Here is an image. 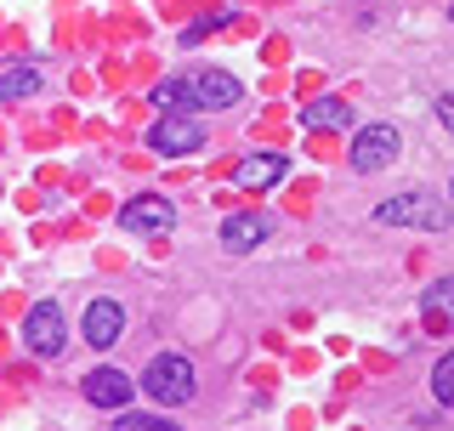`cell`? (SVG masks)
I'll return each mask as SVG.
<instances>
[{
	"label": "cell",
	"mask_w": 454,
	"mask_h": 431,
	"mask_svg": "<svg viewBox=\"0 0 454 431\" xmlns=\"http://www.w3.org/2000/svg\"><path fill=\"white\" fill-rule=\"evenodd\" d=\"M437 120H443V125H449V131H454V91L443 97V103H437Z\"/></svg>",
	"instance_id": "19"
},
{
	"label": "cell",
	"mask_w": 454,
	"mask_h": 431,
	"mask_svg": "<svg viewBox=\"0 0 454 431\" xmlns=\"http://www.w3.org/2000/svg\"><path fill=\"white\" fill-rule=\"evenodd\" d=\"M449 18H454V6H449Z\"/></svg>",
	"instance_id": "20"
},
{
	"label": "cell",
	"mask_w": 454,
	"mask_h": 431,
	"mask_svg": "<svg viewBox=\"0 0 454 431\" xmlns=\"http://www.w3.org/2000/svg\"><path fill=\"white\" fill-rule=\"evenodd\" d=\"M375 227H426V233H443L449 227V205L426 193H397L375 210Z\"/></svg>",
	"instance_id": "2"
},
{
	"label": "cell",
	"mask_w": 454,
	"mask_h": 431,
	"mask_svg": "<svg viewBox=\"0 0 454 431\" xmlns=\"http://www.w3.org/2000/svg\"><path fill=\"white\" fill-rule=\"evenodd\" d=\"M80 335H85V347L108 352L114 341L125 335V307H120V301H91V307H85V318H80Z\"/></svg>",
	"instance_id": "6"
},
{
	"label": "cell",
	"mask_w": 454,
	"mask_h": 431,
	"mask_svg": "<svg viewBox=\"0 0 454 431\" xmlns=\"http://www.w3.org/2000/svg\"><path fill=\"white\" fill-rule=\"evenodd\" d=\"M199 108V97H193V80H160L153 85V108Z\"/></svg>",
	"instance_id": "14"
},
{
	"label": "cell",
	"mask_w": 454,
	"mask_h": 431,
	"mask_svg": "<svg viewBox=\"0 0 454 431\" xmlns=\"http://www.w3.org/2000/svg\"><path fill=\"white\" fill-rule=\"evenodd\" d=\"M432 397H437L443 409H454V352L437 357V369H432Z\"/></svg>",
	"instance_id": "16"
},
{
	"label": "cell",
	"mask_w": 454,
	"mask_h": 431,
	"mask_svg": "<svg viewBox=\"0 0 454 431\" xmlns=\"http://www.w3.org/2000/svg\"><path fill=\"white\" fill-rule=\"evenodd\" d=\"M170 222H176V205L160 193H142L131 205H120V227H131V233H165Z\"/></svg>",
	"instance_id": "7"
},
{
	"label": "cell",
	"mask_w": 454,
	"mask_h": 431,
	"mask_svg": "<svg viewBox=\"0 0 454 431\" xmlns=\"http://www.w3.org/2000/svg\"><path fill=\"white\" fill-rule=\"evenodd\" d=\"M193 97H199V108H233L239 97H245V85L227 74V68H199V74H193Z\"/></svg>",
	"instance_id": "10"
},
{
	"label": "cell",
	"mask_w": 454,
	"mask_h": 431,
	"mask_svg": "<svg viewBox=\"0 0 454 431\" xmlns=\"http://www.w3.org/2000/svg\"><path fill=\"white\" fill-rule=\"evenodd\" d=\"M40 85H46V80H40V68H6V74H0V103H23V97H35L40 91Z\"/></svg>",
	"instance_id": "13"
},
{
	"label": "cell",
	"mask_w": 454,
	"mask_h": 431,
	"mask_svg": "<svg viewBox=\"0 0 454 431\" xmlns=\"http://www.w3.org/2000/svg\"><path fill=\"white\" fill-rule=\"evenodd\" d=\"M210 28H222V18H205V23H193V28H188V35H182V40H188V46H193V40H205Z\"/></svg>",
	"instance_id": "18"
},
{
	"label": "cell",
	"mask_w": 454,
	"mask_h": 431,
	"mask_svg": "<svg viewBox=\"0 0 454 431\" xmlns=\"http://www.w3.org/2000/svg\"><path fill=\"white\" fill-rule=\"evenodd\" d=\"M23 347L35 352V357H57V352L68 347L63 307H57V301H35V307H28V318H23Z\"/></svg>",
	"instance_id": "3"
},
{
	"label": "cell",
	"mask_w": 454,
	"mask_h": 431,
	"mask_svg": "<svg viewBox=\"0 0 454 431\" xmlns=\"http://www.w3.org/2000/svg\"><path fill=\"white\" fill-rule=\"evenodd\" d=\"M426 318H432V324H454V278H443V284L426 290Z\"/></svg>",
	"instance_id": "15"
},
{
	"label": "cell",
	"mask_w": 454,
	"mask_h": 431,
	"mask_svg": "<svg viewBox=\"0 0 454 431\" xmlns=\"http://www.w3.org/2000/svg\"><path fill=\"white\" fill-rule=\"evenodd\" d=\"M262 239H267V216H255V210H239V216H227V222H222V244L233 255H250Z\"/></svg>",
	"instance_id": "11"
},
{
	"label": "cell",
	"mask_w": 454,
	"mask_h": 431,
	"mask_svg": "<svg viewBox=\"0 0 454 431\" xmlns=\"http://www.w3.org/2000/svg\"><path fill=\"white\" fill-rule=\"evenodd\" d=\"M284 176H290V160H284V153H250V160L233 165V188H245V193H262Z\"/></svg>",
	"instance_id": "8"
},
{
	"label": "cell",
	"mask_w": 454,
	"mask_h": 431,
	"mask_svg": "<svg viewBox=\"0 0 454 431\" xmlns=\"http://www.w3.org/2000/svg\"><path fill=\"white\" fill-rule=\"evenodd\" d=\"M142 392H148L153 404H165V409L188 404L193 397V364L182 352H160L148 369H142Z\"/></svg>",
	"instance_id": "1"
},
{
	"label": "cell",
	"mask_w": 454,
	"mask_h": 431,
	"mask_svg": "<svg viewBox=\"0 0 454 431\" xmlns=\"http://www.w3.org/2000/svg\"><path fill=\"white\" fill-rule=\"evenodd\" d=\"M347 160L358 176H375V170H387L397 160V131L392 125H364L358 137H352V148H347Z\"/></svg>",
	"instance_id": "4"
},
{
	"label": "cell",
	"mask_w": 454,
	"mask_h": 431,
	"mask_svg": "<svg viewBox=\"0 0 454 431\" xmlns=\"http://www.w3.org/2000/svg\"><path fill=\"white\" fill-rule=\"evenodd\" d=\"M131 392H137V380L120 375V369H91V375H85V397H91L97 409H125Z\"/></svg>",
	"instance_id": "9"
},
{
	"label": "cell",
	"mask_w": 454,
	"mask_h": 431,
	"mask_svg": "<svg viewBox=\"0 0 454 431\" xmlns=\"http://www.w3.org/2000/svg\"><path fill=\"white\" fill-rule=\"evenodd\" d=\"M301 125L307 131H340V125H352V108L340 97H318V103L301 108Z\"/></svg>",
	"instance_id": "12"
},
{
	"label": "cell",
	"mask_w": 454,
	"mask_h": 431,
	"mask_svg": "<svg viewBox=\"0 0 454 431\" xmlns=\"http://www.w3.org/2000/svg\"><path fill=\"white\" fill-rule=\"evenodd\" d=\"M114 431H182L176 420H165V414H120Z\"/></svg>",
	"instance_id": "17"
},
{
	"label": "cell",
	"mask_w": 454,
	"mask_h": 431,
	"mask_svg": "<svg viewBox=\"0 0 454 431\" xmlns=\"http://www.w3.org/2000/svg\"><path fill=\"white\" fill-rule=\"evenodd\" d=\"M148 148L153 153H199V148H205V125L182 120V114H165V120L148 131Z\"/></svg>",
	"instance_id": "5"
}]
</instances>
